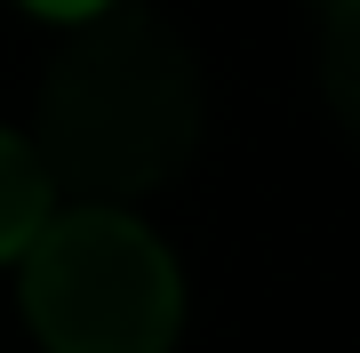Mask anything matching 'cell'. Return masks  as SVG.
<instances>
[{
	"label": "cell",
	"instance_id": "1",
	"mask_svg": "<svg viewBox=\"0 0 360 353\" xmlns=\"http://www.w3.org/2000/svg\"><path fill=\"white\" fill-rule=\"evenodd\" d=\"M200 144V65L176 25L104 8L40 73V169L72 209H120L184 177Z\"/></svg>",
	"mask_w": 360,
	"mask_h": 353
},
{
	"label": "cell",
	"instance_id": "2",
	"mask_svg": "<svg viewBox=\"0 0 360 353\" xmlns=\"http://www.w3.org/2000/svg\"><path fill=\"white\" fill-rule=\"evenodd\" d=\"M16 265L25 321L49 353H168L184 329V273L129 209H56Z\"/></svg>",
	"mask_w": 360,
	"mask_h": 353
},
{
	"label": "cell",
	"instance_id": "3",
	"mask_svg": "<svg viewBox=\"0 0 360 353\" xmlns=\"http://www.w3.org/2000/svg\"><path fill=\"white\" fill-rule=\"evenodd\" d=\"M49 217H56V185H49V169H40L32 137L0 129V265L25 257Z\"/></svg>",
	"mask_w": 360,
	"mask_h": 353
},
{
	"label": "cell",
	"instance_id": "4",
	"mask_svg": "<svg viewBox=\"0 0 360 353\" xmlns=\"http://www.w3.org/2000/svg\"><path fill=\"white\" fill-rule=\"evenodd\" d=\"M312 25H321V89H328V113L360 120V0H304Z\"/></svg>",
	"mask_w": 360,
	"mask_h": 353
},
{
	"label": "cell",
	"instance_id": "5",
	"mask_svg": "<svg viewBox=\"0 0 360 353\" xmlns=\"http://www.w3.org/2000/svg\"><path fill=\"white\" fill-rule=\"evenodd\" d=\"M25 8H40V16H56V25H89V16H104V8H120V0H25Z\"/></svg>",
	"mask_w": 360,
	"mask_h": 353
}]
</instances>
